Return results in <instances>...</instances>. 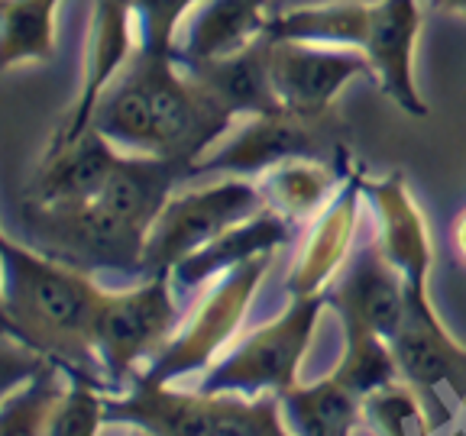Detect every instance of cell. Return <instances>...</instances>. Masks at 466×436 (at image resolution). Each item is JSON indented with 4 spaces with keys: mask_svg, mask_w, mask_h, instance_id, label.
<instances>
[{
    "mask_svg": "<svg viewBox=\"0 0 466 436\" xmlns=\"http://www.w3.org/2000/svg\"><path fill=\"white\" fill-rule=\"evenodd\" d=\"M107 291L87 269L4 236V333L66 375L104 388L110 382L97 352V317Z\"/></svg>",
    "mask_w": 466,
    "mask_h": 436,
    "instance_id": "obj_1",
    "label": "cell"
},
{
    "mask_svg": "<svg viewBox=\"0 0 466 436\" xmlns=\"http://www.w3.org/2000/svg\"><path fill=\"white\" fill-rule=\"evenodd\" d=\"M421 20V0H328L269 16L266 33L272 39L357 49L372 65V81L389 101L411 116H428V104L415 78Z\"/></svg>",
    "mask_w": 466,
    "mask_h": 436,
    "instance_id": "obj_2",
    "label": "cell"
},
{
    "mask_svg": "<svg viewBox=\"0 0 466 436\" xmlns=\"http://www.w3.org/2000/svg\"><path fill=\"white\" fill-rule=\"evenodd\" d=\"M104 417L149 436H295L279 394L175 391L149 378H137L120 398L107 391Z\"/></svg>",
    "mask_w": 466,
    "mask_h": 436,
    "instance_id": "obj_3",
    "label": "cell"
},
{
    "mask_svg": "<svg viewBox=\"0 0 466 436\" xmlns=\"http://www.w3.org/2000/svg\"><path fill=\"white\" fill-rule=\"evenodd\" d=\"M324 294L320 298H291L279 317L240 340L214 369L204 372L201 391L211 394H291L299 388L301 362L311 352L318 333Z\"/></svg>",
    "mask_w": 466,
    "mask_h": 436,
    "instance_id": "obj_4",
    "label": "cell"
},
{
    "mask_svg": "<svg viewBox=\"0 0 466 436\" xmlns=\"http://www.w3.org/2000/svg\"><path fill=\"white\" fill-rule=\"evenodd\" d=\"M289 159H324L350 168L340 114L320 116V120H308V116L291 114V110L243 116L214 149H208L191 165L188 178H195V174L259 178Z\"/></svg>",
    "mask_w": 466,
    "mask_h": 436,
    "instance_id": "obj_5",
    "label": "cell"
},
{
    "mask_svg": "<svg viewBox=\"0 0 466 436\" xmlns=\"http://www.w3.org/2000/svg\"><path fill=\"white\" fill-rule=\"evenodd\" d=\"M272 262H276V253L233 265L230 272L214 278L211 291H204L195 301L188 317L175 330L172 342L162 349L156 362L139 378L168 385L182 375L214 369L233 349V340L240 333L249 304H253L259 284L266 282V272L272 269Z\"/></svg>",
    "mask_w": 466,
    "mask_h": 436,
    "instance_id": "obj_6",
    "label": "cell"
},
{
    "mask_svg": "<svg viewBox=\"0 0 466 436\" xmlns=\"http://www.w3.org/2000/svg\"><path fill=\"white\" fill-rule=\"evenodd\" d=\"M262 207L269 203L259 182L240 174H224L220 182L175 191L149 233L143 275H172L175 265L211 246L237 223L256 217Z\"/></svg>",
    "mask_w": 466,
    "mask_h": 436,
    "instance_id": "obj_7",
    "label": "cell"
},
{
    "mask_svg": "<svg viewBox=\"0 0 466 436\" xmlns=\"http://www.w3.org/2000/svg\"><path fill=\"white\" fill-rule=\"evenodd\" d=\"M23 226L33 233V246L66 259L78 269L139 272L149 243V230L130 223L101 197L66 207L23 203Z\"/></svg>",
    "mask_w": 466,
    "mask_h": 436,
    "instance_id": "obj_8",
    "label": "cell"
},
{
    "mask_svg": "<svg viewBox=\"0 0 466 436\" xmlns=\"http://www.w3.org/2000/svg\"><path fill=\"white\" fill-rule=\"evenodd\" d=\"M363 191L379 217V249L395 265V272L401 275V288H405L401 330L424 336H451L434 301H431L434 246H431L428 220H424L415 194L408 191L401 174H386V178H366L363 174Z\"/></svg>",
    "mask_w": 466,
    "mask_h": 436,
    "instance_id": "obj_9",
    "label": "cell"
},
{
    "mask_svg": "<svg viewBox=\"0 0 466 436\" xmlns=\"http://www.w3.org/2000/svg\"><path fill=\"white\" fill-rule=\"evenodd\" d=\"M172 275H143L133 288H110L97 317V352L110 388L133 385L139 365L156 362L178 330Z\"/></svg>",
    "mask_w": 466,
    "mask_h": 436,
    "instance_id": "obj_10",
    "label": "cell"
},
{
    "mask_svg": "<svg viewBox=\"0 0 466 436\" xmlns=\"http://www.w3.org/2000/svg\"><path fill=\"white\" fill-rule=\"evenodd\" d=\"M143 33H139V14L130 0H95L91 23H87L85 58H81V87L66 120L52 133L49 149L66 145L91 130L101 97L110 91L120 74L137 58Z\"/></svg>",
    "mask_w": 466,
    "mask_h": 436,
    "instance_id": "obj_11",
    "label": "cell"
},
{
    "mask_svg": "<svg viewBox=\"0 0 466 436\" xmlns=\"http://www.w3.org/2000/svg\"><path fill=\"white\" fill-rule=\"evenodd\" d=\"M357 78H376L366 55L350 45L272 39V84L285 110L308 120L337 114V97Z\"/></svg>",
    "mask_w": 466,
    "mask_h": 436,
    "instance_id": "obj_12",
    "label": "cell"
},
{
    "mask_svg": "<svg viewBox=\"0 0 466 436\" xmlns=\"http://www.w3.org/2000/svg\"><path fill=\"white\" fill-rule=\"evenodd\" d=\"M363 194V172H353L337 191L334 201L311 220V230H308L289 272L291 298H320L330 288L334 275L347 262L353 236H357Z\"/></svg>",
    "mask_w": 466,
    "mask_h": 436,
    "instance_id": "obj_13",
    "label": "cell"
},
{
    "mask_svg": "<svg viewBox=\"0 0 466 436\" xmlns=\"http://www.w3.org/2000/svg\"><path fill=\"white\" fill-rule=\"evenodd\" d=\"M330 304L340 311L343 336L395 340L405 320V288L379 243H372L363 259L347 272V278L334 284Z\"/></svg>",
    "mask_w": 466,
    "mask_h": 436,
    "instance_id": "obj_14",
    "label": "cell"
},
{
    "mask_svg": "<svg viewBox=\"0 0 466 436\" xmlns=\"http://www.w3.org/2000/svg\"><path fill=\"white\" fill-rule=\"evenodd\" d=\"M120 155L124 153L101 130L91 126V130L81 133L72 143L46 149L33 182L23 191V203L66 207V203L91 201L107 184Z\"/></svg>",
    "mask_w": 466,
    "mask_h": 436,
    "instance_id": "obj_15",
    "label": "cell"
},
{
    "mask_svg": "<svg viewBox=\"0 0 466 436\" xmlns=\"http://www.w3.org/2000/svg\"><path fill=\"white\" fill-rule=\"evenodd\" d=\"M198 84L233 116H259L279 114L282 101L272 84V36H259L243 52H233L227 58H211V62H182Z\"/></svg>",
    "mask_w": 466,
    "mask_h": 436,
    "instance_id": "obj_16",
    "label": "cell"
},
{
    "mask_svg": "<svg viewBox=\"0 0 466 436\" xmlns=\"http://www.w3.org/2000/svg\"><path fill=\"white\" fill-rule=\"evenodd\" d=\"M291 233H295V220L272 211V207H262L256 217L237 223L224 236H218L211 246H204L201 253L185 259L182 265H175L172 282L188 291L201 288L204 282L224 275L233 265H243V262H253L259 255L279 253L291 240Z\"/></svg>",
    "mask_w": 466,
    "mask_h": 436,
    "instance_id": "obj_17",
    "label": "cell"
},
{
    "mask_svg": "<svg viewBox=\"0 0 466 436\" xmlns=\"http://www.w3.org/2000/svg\"><path fill=\"white\" fill-rule=\"evenodd\" d=\"M269 29V0H201L188 20L182 62H211L243 52Z\"/></svg>",
    "mask_w": 466,
    "mask_h": 436,
    "instance_id": "obj_18",
    "label": "cell"
},
{
    "mask_svg": "<svg viewBox=\"0 0 466 436\" xmlns=\"http://www.w3.org/2000/svg\"><path fill=\"white\" fill-rule=\"evenodd\" d=\"M353 168L337 165V162L324 159H289L282 165L269 168L266 174H259L262 194L272 211L285 213L289 220H314L330 201L337 197V191L343 188Z\"/></svg>",
    "mask_w": 466,
    "mask_h": 436,
    "instance_id": "obj_19",
    "label": "cell"
},
{
    "mask_svg": "<svg viewBox=\"0 0 466 436\" xmlns=\"http://www.w3.org/2000/svg\"><path fill=\"white\" fill-rule=\"evenodd\" d=\"M285 421L295 436H350L366 414V404L330 372L314 385H299L282 398Z\"/></svg>",
    "mask_w": 466,
    "mask_h": 436,
    "instance_id": "obj_20",
    "label": "cell"
},
{
    "mask_svg": "<svg viewBox=\"0 0 466 436\" xmlns=\"http://www.w3.org/2000/svg\"><path fill=\"white\" fill-rule=\"evenodd\" d=\"M58 4L62 0H0V68L46 65L58 52Z\"/></svg>",
    "mask_w": 466,
    "mask_h": 436,
    "instance_id": "obj_21",
    "label": "cell"
},
{
    "mask_svg": "<svg viewBox=\"0 0 466 436\" xmlns=\"http://www.w3.org/2000/svg\"><path fill=\"white\" fill-rule=\"evenodd\" d=\"M62 365L46 362L43 369L29 372L20 388H10L0 414V436H49V421L56 404L66 394Z\"/></svg>",
    "mask_w": 466,
    "mask_h": 436,
    "instance_id": "obj_22",
    "label": "cell"
},
{
    "mask_svg": "<svg viewBox=\"0 0 466 436\" xmlns=\"http://www.w3.org/2000/svg\"><path fill=\"white\" fill-rule=\"evenodd\" d=\"M104 401H107L104 385H97L91 378L68 375L66 394L52 411L49 436H97L107 423Z\"/></svg>",
    "mask_w": 466,
    "mask_h": 436,
    "instance_id": "obj_23",
    "label": "cell"
},
{
    "mask_svg": "<svg viewBox=\"0 0 466 436\" xmlns=\"http://www.w3.org/2000/svg\"><path fill=\"white\" fill-rule=\"evenodd\" d=\"M133 10L139 14V33L143 45H175L178 26L201 0H130Z\"/></svg>",
    "mask_w": 466,
    "mask_h": 436,
    "instance_id": "obj_24",
    "label": "cell"
},
{
    "mask_svg": "<svg viewBox=\"0 0 466 436\" xmlns=\"http://www.w3.org/2000/svg\"><path fill=\"white\" fill-rule=\"evenodd\" d=\"M451 246H453V253H457V259L466 265V211H460L457 220H453V226H451Z\"/></svg>",
    "mask_w": 466,
    "mask_h": 436,
    "instance_id": "obj_25",
    "label": "cell"
},
{
    "mask_svg": "<svg viewBox=\"0 0 466 436\" xmlns=\"http://www.w3.org/2000/svg\"><path fill=\"white\" fill-rule=\"evenodd\" d=\"M428 7L437 10V14L463 16V20H466V0H428Z\"/></svg>",
    "mask_w": 466,
    "mask_h": 436,
    "instance_id": "obj_26",
    "label": "cell"
},
{
    "mask_svg": "<svg viewBox=\"0 0 466 436\" xmlns=\"http://www.w3.org/2000/svg\"><path fill=\"white\" fill-rule=\"evenodd\" d=\"M130 436H149V433H146V430H139V427H137V430H133Z\"/></svg>",
    "mask_w": 466,
    "mask_h": 436,
    "instance_id": "obj_27",
    "label": "cell"
}]
</instances>
